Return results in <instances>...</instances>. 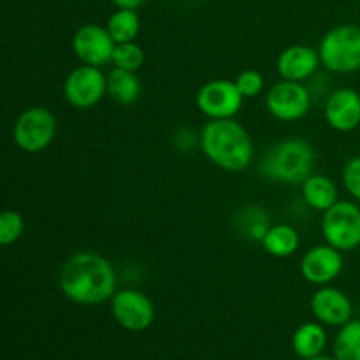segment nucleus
Wrapping results in <instances>:
<instances>
[{"label":"nucleus","instance_id":"f257e3e1","mask_svg":"<svg viewBox=\"0 0 360 360\" xmlns=\"http://www.w3.org/2000/svg\"><path fill=\"white\" fill-rule=\"evenodd\" d=\"M60 288L76 304H102L116 294L115 267L95 252L76 253L62 266Z\"/></svg>","mask_w":360,"mask_h":360},{"label":"nucleus","instance_id":"f03ea898","mask_svg":"<svg viewBox=\"0 0 360 360\" xmlns=\"http://www.w3.org/2000/svg\"><path fill=\"white\" fill-rule=\"evenodd\" d=\"M200 148L207 160L231 172L245 171L253 160V141L234 118L210 120L200 134Z\"/></svg>","mask_w":360,"mask_h":360},{"label":"nucleus","instance_id":"7ed1b4c3","mask_svg":"<svg viewBox=\"0 0 360 360\" xmlns=\"http://www.w3.org/2000/svg\"><path fill=\"white\" fill-rule=\"evenodd\" d=\"M315 150L301 137L285 139L274 144L259 165V172L271 181L299 185L313 174Z\"/></svg>","mask_w":360,"mask_h":360},{"label":"nucleus","instance_id":"20e7f679","mask_svg":"<svg viewBox=\"0 0 360 360\" xmlns=\"http://www.w3.org/2000/svg\"><path fill=\"white\" fill-rule=\"evenodd\" d=\"M319 55L330 72L350 74L360 70V27L338 25L322 37Z\"/></svg>","mask_w":360,"mask_h":360},{"label":"nucleus","instance_id":"39448f33","mask_svg":"<svg viewBox=\"0 0 360 360\" xmlns=\"http://www.w3.org/2000/svg\"><path fill=\"white\" fill-rule=\"evenodd\" d=\"M56 129V118L49 109L41 105L28 108L14 123V143L27 153H41L53 143Z\"/></svg>","mask_w":360,"mask_h":360},{"label":"nucleus","instance_id":"423d86ee","mask_svg":"<svg viewBox=\"0 0 360 360\" xmlns=\"http://www.w3.org/2000/svg\"><path fill=\"white\" fill-rule=\"evenodd\" d=\"M322 234L327 245L340 252L360 246V207L350 200H338L323 213Z\"/></svg>","mask_w":360,"mask_h":360},{"label":"nucleus","instance_id":"0eeeda50","mask_svg":"<svg viewBox=\"0 0 360 360\" xmlns=\"http://www.w3.org/2000/svg\"><path fill=\"white\" fill-rule=\"evenodd\" d=\"M243 94L236 81H207L197 94V108L210 120L234 118L243 108Z\"/></svg>","mask_w":360,"mask_h":360},{"label":"nucleus","instance_id":"6e6552de","mask_svg":"<svg viewBox=\"0 0 360 360\" xmlns=\"http://www.w3.org/2000/svg\"><path fill=\"white\" fill-rule=\"evenodd\" d=\"M108 91V76L98 67L81 65L67 76L63 83V97L77 109L94 108Z\"/></svg>","mask_w":360,"mask_h":360},{"label":"nucleus","instance_id":"1a4fd4ad","mask_svg":"<svg viewBox=\"0 0 360 360\" xmlns=\"http://www.w3.org/2000/svg\"><path fill=\"white\" fill-rule=\"evenodd\" d=\"M267 111L281 122H297L308 115L311 95L301 81H280L266 97Z\"/></svg>","mask_w":360,"mask_h":360},{"label":"nucleus","instance_id":"9d476101","mask_svg":"<svg viewBox=\"0 0 360 360\" xmlns=\"http://www.w3.org/2000/svg\"><path fill=\"white\" fill-rule=\"evenodd\" d=\"M111 311L116 322L130 333L146 330L155 320V306L143 292L120 290L111 299Z\"/></svg>","mask_w":360,"mask_h":360},{"label":"nucleus","instance_id":"9b49d317","mask_svg":"<svg viewBox=\"0 0 360 360\" xmlns=\"http://www.w3.org/2000/svg\"><path fill=\"white\" fill-rule=\"evenodd\" d=\"M115 48L116 42L112 41L111 34L108 32V28L101 27V25H83L77 28L72 37L74 53L84 65L102 67L112 62Z\"/></svg>","mask_w":360,"mask_h":360},{"label":"nucleus","instance_id":"f8f14e48","mask_svg":"<svg viewBox=\"0 0 360 360\" xmlns=\"http://www.w3.org/2000/svg\"><path fill=\"white\" fill-rule=\"evenodd\" d=\"M345 266L343 252L330 245L313 246L301 260V274L313 285H327L336 280Z\"/></svg>","mask_w":360,"mask_h":360},{"label":"nucleus","instance_id":"ddd939ff","mask_svg":"<svg viewBox=\"0 0 360 360\" xmlns=\"http://www.w3.org/2000/svg\"><path fill=\"white\" fill-rule=\"evenodd\" d=\"M311 311L323 326L343 327L352 320L354 306L348 295L340 288L323 285L311 297Z\"/></svg>","mask_w":360,"mask_h":360},{"label":"nucleus","instance_id":"4468645a","mask_svg":"<svg viewBox=\"0 0 360 360\" xmlns=\"http://www.w3.org/2000/svg\"><path fill=\"white\" fill-rule=\"evenodd\" d=\"M326 120L338 132H352L360 125V95L352 88L333 91L326 102Z\"/></svg>","mask_w":360,"mask_h":360},{"label":"nucleus","instance_id":"2eb2a0df","mask_svg":"<svg viewBox=\"0 0 360 360\" xmlns=\"http://www.w3.org/2000/svg\"><path fill=\"white\" fill-rule=\"evenodd\" d=\"M322 63L316 49L309 46H290L278 56V72L287 81H304L309 79L316 72Z\"/></svg>","mask_w":360,"mask_h":360},{"label":"nucleus","instance_id":"dca6fc26","mask_svg":"<svg viewBox=\"0 0 360 360\" xmlns=\"http://www.w3.org/2000/svg\"><path fill=\"white\" fill-rule=\"evenodd\" d=\"M302 197L306 204L315 211L326 213L329 207L338 202V186L329 176L311 174L302 183Z\"/></svg>","mask_w":360,"mask_h":360},{"label":"nucleus","instance_id":"f3484780","mask_svg":"<svg viewBox=\"0 0 360 360\" xmlns=\"http://www.w3.org/2000/svg\"><path fill=\"white\" fill-rule=\"evenodd\" d=\"M299 243H301L299 232L288 224L273 225L262 236V245L266 252L278 259H287V257L294 255L295 250L299 248Z\"/></svg>","mask_w":360,"mask_h":360},{"label":"nucleus","instance_id":"a211bd4d","mask_svg":"<svg viewBox=\"0 0 360 360\" xmlns=\"http://www.w3.org/2000/svg\"><path fill=\"white\" fill-rule=\"evenodd\" d=\"M108 94L122 105H132L141 97V81L136 72L115 67L108 74Z\"/></svg>","mask_w":360,"mask_h":360},{"label":"nucleus","instance_id":"6ab92c4d","mask_svg":"<svg viewBox=\"0 0 360 360\" xmlns=\"http://www.w3.org/2000/svg\"><path fill=\"white\" fill-rule=\"evenodd\" d=\"M327 345V334L320 323H302L292 338V348L301 359H311L322 355Z\"/></svg>","mask_w":360,"mask_h":360},{"label":"nucleus","instance_id":"aec40b11","mask_svg":"<svg viewBox=\"0 0 360 360\" xmlns=\"http://www.w3.org/2000/svg\"><path fill=\"white\" fill-rule=\"evenodd\" d=\"M108 32L111 34L116 44L120 42H132L141 30V20L137 11L118 9L108 20Z\"/></svg>","mask_w":360,"mask_h":360},{"label":"nucleus","instance_id":"412c9836","mask_svg":"<svg viewBox=\"0 0 360 360\" xmlns=\"http://www.w3.org/2000/svg\"><path fill=\"white\" fill-rule=\"evenodd\" d=\"M336 360H360V320H350L334 340Z\"/></svg>","mask_w":360,"mask_h":360},{"label":"nucleus","instance_id":"4be33fe9","mask_svg":"<svg viewBox=\"0 0 360 360\" xmlns=\"http://www.w3.org/2000/svg\"><path fill=\"white\" fill-rule=\"evenodd\" d=\"M112 63L115 67L130 72H137L144 63V51L136 42H120L116 44L115 53H112Z\"/></svg>","mask_w":360,"mask_h":360},{"label":"nucleus","instance_id":"5701e85b","mask_svg":"<svg viewBox=\"0 0 360 360\" xmlns=\"http://www.w3.org/2000/svg\"><path fill=\"white\" fill-rule=\"evenodd\" d=\"M25 231V221L16 211H4L0 214V245L9 246L21 238Z\"/></svg>","mask_w":360,"mask_h":360},{"label":"nucleus","instance_id":"b1692460","mask_svg":"<svg viewBox=\"0 0 360 360\" xmlns=\"http://www.w3.org/2000/svg\"><path fill=\"white\" fill-rule=\"evenodd\" d=\"M236 84H238L239 91L245 98L257 97L260 91L264 90V77L259 70H243L238 77H236Z\"/></svg>","mask_w":360,"mask_h":360},{"label":"nucleus","instance_id":"393cba45","mask_svg":"<svg viewBox=\"0 0 360 360\" xmlns=\"http://www.w3.org/2000/svg\"><path fill=\"white\" fill-rule=\"evenodd\" d=\"M343 183L348 193H352L354 199L360 200V157L347 162L343 169Z\"/></svg>","mask_w":360,"mask_h":360},{"label":"nucleus","instance_id":"a878e982","mask_svg":"<svg viewBox=\"0 0 360 360\" xmlns=\"http://www.w3.org/2000/svg\"><path fill=\"white\" fill-rule=\"evenodd\" d=\"M118 9H134L137 11L144 4V0H112Z\"/></svg>","mask_w":360,"mask_h":360},{"label":"nucleus","instance_id":"bb28decb","mask_svg":"<svg viewBox=\"0 0 360 360\" xmlns=\"http://www.w3.org/2000/svg\"><path fill=\"white\" fill-rule=\"evenodd\" d=\"M304 360H336V359H330V357H323V355H316V357H311V359H304Z\"/></svg>","mask_w":360,"mask_h":360}]
</instances>
